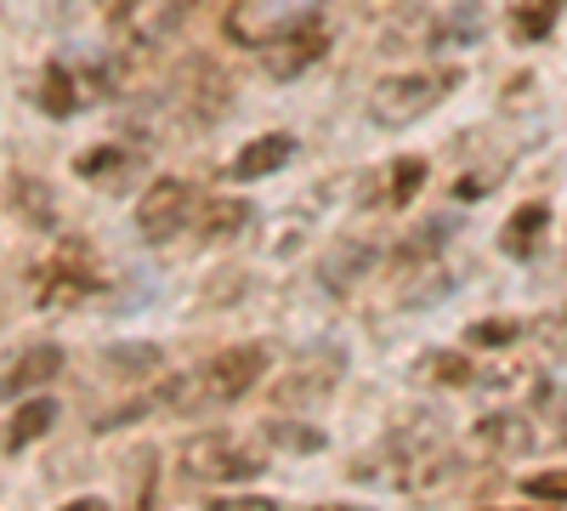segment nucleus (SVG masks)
Returning <instances> with one entry per match:
<instances>
[{"label": "nucleus", "instance_id": "1", "mask_svg": "<svg viewBox=\"0 0 567 511\" xmlns=\"http://www.w3.org/2000/svg\"><path fill=\"white\" fill-rule=\"evenodd\" d=\"M267 364H272V352H267L261 341H250V347H227V352L205 358L194 376L165 381V387L154 392V403H165V409H176V415H199V409L239 403L256 381H267Z\"/></svg>", "mask_w": 567, "mask_h": 511}, {"label": "nucleus", "instance_id": "2", "mask_svg": "<svg viewBox=\"0 0 567 511\" xmlns=\"http://www.w3.org/2000/svg\"><path fill=\"white\" fill-rule=\"evenodd\" d=\"M454 85H460V69L386 74V80L369 85V120H374V125H414L420 114H432Z\"/></svg>", "mask_w": 567, "mask_h": 511}, {"label": "nucleus", "instance_id": "3", "mask_svg": "<svg viewBox=\"0 0 567 511\" xmlns=\"http://www.w3.org/2000/svg\"><path fill=\"white\" fill-rule=\"evenodd\" d=\"M182 472L199 478V483H250L261 478V454L250 443H239L233 432H199L182 443Z\"/></svg>", "mask_w": 567, "mask_h": 511}, {"label": "nucleus", "instance_id": "4", "mask_svg": "<svg viewBox=\"0 0 567 511\" xmlns=\"http://www.w3.org/2000/svg\"><path fill=\"white\" fill-rule=\"evenodd\" d=\"M323 52H329V23H323V12H301L296 23H284V29H272V34L261 40V69H267V80H296V74H307Z\"/></svg>", "mask_w": 567, "mask_h": 511}, {"label": "nucleus", "instance_id": "5", "mask_svg": "<svg viewBox=\"0 0 567 511\" xmlns=\"http://www.w3.org/2000/svg\"><path fill=\"white\" fill-rule=\"evenodd\" d=\"M194 211H199L194 182H182V176H159L154 188L136 200V234L148 239V245H171L176 234H187V227H194Z\"/></svg>", "mask_w": 567, "mask_h": 511}, {"label": "nucleus", "instance_id": "6", "mask_svg": "<svg viewBox=\"0 0 567 511\" xmlns=\"http://www.w3.org/2000/svg\"><path fill=\"white\" fill-rule=\"evenodd\" d=\"M347 376V352L341 347H307L290 369H284V381H272V403H284V409H307V403H323L329 392H336V381Z\"/></svg>", "mask_w": 567, "mask_h": 511}, {"label": "nucleus", "instance_id": "7", "mask_svg": "<svg viewBox=\"0 0 567 511\" xmlns=\"http://www.w3.org/2000/svg\"><path fill=\"white\" fill-rule=\"evenodd\" d=\"M182 18V0H114L109 29L125 52H154V45L176 29Z\"/></svg>", "mask_w": 567, "mask_h": 511}, {"label": "nucleus", "instance_id": "8", "mask_svg": "<svg viewBox=\"0 0 567 511\" xmlns=\"http://www.w3.org/2000/svg\"><path fill=\"white\" fill-rule=\"evenodd\" d=\"M91 290H97V267H91V251L80 239H69L40 267V307H80Z\"/></svg>", "mask_w": 567, "mask_h": 511}, {"label": "nucleus", "instance_id": "9", "mask_svg": "<svg viewBox=\"0 0 567 511\" xmlns=\"http://www.w3.org/2000/svg\"><path fill=\"white\" fill-rule=\"evenodd\" d=\"M58 369H63V347L52 341H40V347H23L7 369H0V398H23L45 381H58Z\"/></svg>", "mask_w": 567, "mask_h": 511}, {"label": "nucleus", "instance_id": "10", "mask_svg": "<svg viewBox=\"0 0 567 511\" xmlns=\"http://www.w3.org/2000/svg\"><path fill=\"white\" fill-rule=\"evenodd\" d=\"M290 154H296V136H290V131L250 136V143L239 149V160L227 165V176H233V182H261V176H272V171L290 165Z\"/></svg>", "mask_w": 567, "mask_h": 511}, {"label": "nucleus", "instance_id": "11", "mask_svg": "<svg viewBox=\"0 0 567 511\" xmlns=\"http://www.w3.org/2000/svg\"><path fill=\"white\" fill-rule=\"evenodd\" d=\"M374 262H381V251H374L369 239H341L336 251H329V256L318 262V285L341 296V290H352V285H358L363 273H374Z\"/></svg>", "mask_w": 567, "mask_h": 511}, {"label": "nucleus", "instance_id": "12", "mask_svg": "<svg viewBox=\"0 0 567 511\" xmlns=\"http://www.w3.org/2000/svg\"><path fill=\"white\" fill-rule=\"evenodd\" d=\"M250 227V200H227V194H205L194 211V234L199 245H227L233 234Z\"/></svg>", "mask_w": 567, "mask_h": 511}, {"label": "nucleus", "instance_id": "13", "mask_svg": "<svg viewBox=\"0 0 567 511\" xmlns=\"http://www.w3.org/2000/svg\"><path fill=\"white\" fill-rule=\"evenodd\" d=\"M34 103H40V114H45V120H69V114H80V74H74L63 58H52V63L40 69Z\"/></svg>", "mask_w": 567, "mask_h": 511}, {"label": "nucleus", "instance_id": "14", "mask_svg": "<svg viewBox=\"0 0 567 511\" xmlns=\"http://www.w3.org/2000/svg\"><path fill=\"white\" fill-rule=\"evenodd\" d=\"M550 234V205L545 200H528L523 211H511L505 227H499V251L505 256H534Z\"/></svg>", "mask_w": 567, "mask_h": 511}, {"label": "nucleus", "instance_id": "15", "mask_svg": "<svg viewBox=\"0 0 567 511\" xmlns=\"http://www.w3.org/2000/svg\"><path fill=\"white\" fill-rule=\"evenodd\" d=\"M74 171L91 182V188H125V182L136 176V154L131 149H114V143H97V149H85L74 160Z\"/></svg>", "mask_w": 567, "mask_h": 511}, {"label": "nucleus", "instance_id": "16", "mask_svg": "<svg viewBox=\"0 0 567 511\" xmlns=\"http://www.w3.org/2000/svg\"><path fill=\"white\" fill-rule=\"evenodd\" d=\"M471 443H477L483 454H516L528 443V421H523V415H488V421H477Z\"/></svg>", "mask_w": 567, "mask_h": 511}, {"label": "nucleus", "instance_id": "17", "mask_svg": "<svg viewBox=\"0 0 567 511\" xmlns=\"http://www.w3.org/2000/svg\"><path fill=\"white\" fill-rule=\"evenodd\" d=\"M567 12V0H516V12H511V40H545L556 29V18Z\"/></svg>", "mask_w": 567, "mask_h": 511}, {"label": "nucleus", "instance_id": "18", "mask_svg": "<svg viewBox=\"0 0 567 511\" xmlns=\"http://www.w3.org/2000/svg\"><path fill=\"white\" fill-rule=\"evenodd\" d=\"M52 421H58V403H52V398H29V403L12 415V427H7V449L40 443L45 432H52Z\"/></svg>", "mask_w": 567, "mask_h": 511}, {"label": "nucleus", "instance_id": "19", "mask_svg": "<svg viewBox=\"0 0 567 511\" xmlns=\"http://www.w3.org/2000/svg\"><path fill=\"white\" fill-rule=\"evenodd\" d=\"M414 376H420V381H432V387H465V381H477V369H471L465 352L437 347V352H425V358H420Z\"/></svg>", "mask_w": 567, "mask_h": 511}, {"label": "nucleus", "instance_id": "20", "mask_svg": "<svg viewBox=\"0 0 567 511\" xmlns=\"http://www.w3.org/2000/svg\"><path fill=\"white\" fill-rule=\"evenodd\" d=\"M420 182H425V160H398L381 182V194H386V205H409L420 194Z\"/></svg>", "mask_w": 567, "mask_h": 511}, {"label": "nucleus", "instance_id": "21", "mask_svg": "<svg viewBox=\"0 0 567 511\" xmlns=\"http://www.w3.org/2000/svg\"><path fill=\"white\" fill-rule=\"evenodd\" d=\"M516 336H528V324H523V318H477V324L465 330L471 347H511Z\"/></svg>", "mask_w": 567, "mask_h": 511}, {"label": "nucleus", "instance_id": "22", "mask_svg": "<svg viewBox=\"0 0 567 511\" xmlns=\"http://www.w3.org/2000/svg\"><path fill=\"white\" fill-rule=\"evenodd\" d=\"M267 438H272L278 449H290V454H318V449H323V432H312V427H301V421H272Z\"/></svg>", "mask_w": 567, "mask_h": 511}, {"label": "nucleus", "instance_id": "23", "mask_svg": "<svg viewBox=\"0 0 567 511\" xmlns=\"http://www.w3.org/2000/svg\"><path fill=\"white\" fill-rule=\"evenodd\" d=\"M523 494H528V500H567V467L528 472V478H523Z\"/></svg>", "mask_w": 567, "mask_h": 511}, {"label": "nucleus", "instance_id": "24", "mask_svg": "<svg viewBox=\"0 0 567 511\" xmlns=\"http://www.w3.org/2000/svg\"><path fill=\"white\" fill-rule=\"evenodd\" d=\"M437 239H449V222H432V227H420V234L409 239V256H425V251H437Z\"/></svg>", "mask_w": 567, "mask_h": 511}, {"label": "nucleus", "instance_id": "25", "mask_svg": "<svg viewBox=\"0 0 567 511\" xmlns=\"http://www.w3.org/2000/svg\"><path fill=\"white\" fill-rule=\"evenodd\" d=\"M58 511H109V500H97V494H85V500H69V505H58Z\"/></svg>", "mask_w": 567, "mask_h": 511}, {"label": "nucleus", "instance_id": "26", "mask_svg": "<svg viewBox=\"0 0 567 511\" xmlns=\"http://www.w3.org/2000/svg\"><path fill=\"white\" fill-rule=\"evenodd\" d=\"M318 511H363V505H318Z\"/></svg>", "mask_w": 567, "mask_h": 511}, {"label": "nucleus", "instance_id": "27", "mask_svg": "<svg viewBox=\"0 0 567 511\" xmlns=\"http://www.w3.org/2000/svg\"><path fill=\"white\" fill-rule=\"evenodd\" d=\"M561 438H567V415H561Z\"/></svg>", "mask_w": 567, "mask_h": 511}, {"label": "nucleus", "instance_id": "28", "mask_svg": "<svg viewBox=\"0 0 567 511\" xmlns=\"http://www.w3.org/2000/svg\"><path fill=\"white\" fill-rule=\"evenodd\" d=\"M511 511H523V505H511Z\"/></svg>", "mask_w": 567, "mask_h": 511}]
</instances>
